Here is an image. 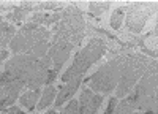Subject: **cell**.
Here are the masks:
<instances>
[{
    "label": "cell",
    "instance_id": "f546056e",
    "mask_svg": "<svg viewBox=\"0 0 158 114\" xmlns=\"http://www.w3.org/2000/svg\"><path fill=\"white\" fill-rule=\"evenodd\" d=\"M0 114H8V112H6V111H2V112H0Z\"/></svg>",
    "mask_w": 158,
    "mask_h": 114
},
{
    "label": "cell",
    "instance_id": "4316f807",
    "mask_svg": "<svg viewBox=\"0 0 158 114\" xmlns=\"http://www.w3.org/2000/svg\"><path fill=\"white\" fill-rule=\"evenodd\" d=\"M6 56H8V51H5L2 46H0V63H2L3 59H6Z\"/></svg>",
    "mask_w": 158,
    "mask_h": 114
},
{
    "label": "cell",
    "instance_id": "d4e9b609",
    "mask_svg": "<svg viewBox=\"0 0 158 114\" xmlns=\"http://www.w3.org/2000/svg\"><path fill=\"white\" fill-rule=\"evenodd\" d=\"M13 8V5H0V22H2V13H5V11H11Z\"/></svg>",
    "mask_w": 158,
    "mask_h": 114
},
{
    "label": "cell",
    "instance_id": "e0dca14e",
    "mask_svg": "<svg viewBox=\"0 0 158 114\" xmlns=\"http://www.w3.org/2000/svg\"><path fill=\"white\" fill-rule=\"evenodd\" d=\"M40 97V87L38 89H32V91L25 92L24 95H21V105L25 106L27 109H33L36 106V101Z\"/></svg>",
    "mask_w": 158,
    "mask_h": 114
},
{
    "label": "cell",
    "instance_id": "6da1fadb",
    "mask_svg": "<svg viewBox=\"0 0 158 114\" xmlns=\"http://www.w3.org/2000/svg\"><path fill=\"white\" fill-rule=\"evenodd\" d=\"M51 32L44 27H38L36 24H25L16 32L10 43V48L15 54H33L41 59L49 49Z\"/></svg>",
    "mask_w": 158,
    "mask_h": 114
},
{
    "label": "cell",
    "instance_id": "d6986e66",
    "mask_svg": "<svg viewBox=\"0 0 158 114\" xmlns=\"http://www.w3.org/2000/svg\"><path fill=\"white\" fill-rule=\"evenodd\" d=\"M123 18H125V8L120 6V8H117L114 13H112V16H111V27L114 30L117 29H120V25L123 22Z\"/></svg>",
    "mask_w": 158,
    "mask_h": 114
},
{
    "label": "cell",
    "instance_id": "4fadbf2b",
    "mask_svg": "<svg viewBox=\"0 0 158 114\" xmlns=\"http://www.w3.org/2000/svg\"><path fill=\"white\" fill-rule=\"evenodd\" d=\"M33 10V5L32 3H21L19 6H15V8H13L11 10V13H8V15L5 16L6 18V21H13V22H21L25 16H27L29 15V13Z\"/></svg>",
    "mask_w": 158,
    "mask_h": 114
},
{
    "label": "cell",
    "instance_id": "7c38bea8",
    "mask_svg": "<svg viewBox=\"0 0 158 114\" xmlns=\"http://www.w3.org/2000/svg\"><path fill=\"white\" fill-rule=\"evenodd\" d=\"M81 81H82V78H74V79H71V81L65 82V84L62 86V89H60V92H59L56 101H54V106H56V108H60V106L63 105V101L71 100V97L76 94V91L79 89V86H81Z\"/></svg>",
    "mask_w": 158,
    "mask_h": 114
},
{
    "label": "cell",
    "instance_id": "52a82bcc",
    "mask_svg": "<svg viewBox=\"0 0 158 114\" xmlns=\"http://www.w3.org/2000/svg\"><path fill=\"white\" fill-rule=\"evenodd\" d=\"M38 60L40 59L33 54H18L5 63L3 71L10 73L15 81H22L24 84H27L36 70Z\"/></svg>",
    "mask_w": 158,
    "mask_h": 114
},
{
    "label": "cell",
    "instance_id": "484cf974",
    "mask_svg": "<svg viewBox=\"0 0 158 114\" xmlns=\"http://www.w3.org/2000/svg\"><path fill=\"white\" fill-rule=\"evenodd\" d=\"M6 112H8V114H25V112H22L21 109H18L16 106H11L10 109H6Z\"/></svg>",
    "mask_w": 158,
    "mask_h": 114
},
{
    "label": "cell",
    "instance_id": "8992f818",
    "mask_svg": "<svg viewBox=\"0 0 158 114\" xmlns=\"http://www.w3.org/2000/svg\"><path fill=\"white\" fill-rule=\"evenodd\" d=\"M136 109L146 111L152 106H156V62L153 60L149 68L141 76L139 82L135 87Z\"/></svg>",
    "mask_w": 158,
    "mask_h": 114
},
{
    "label": "cell",
    "instance_id": "9c48e42d",
    "mask_svg": "<svg viewBox=\"0 0 158 114\" xmlns=\"http://www.w3.org/2000/svg\"><path fill=\"white\" fill-rule=\"evenodd\" d=\"M73 44L68 41H63V40H52L49 49H48V56L51 57L52 63H54V68L56 71H60V68L63 67V63L67 62V59L70 57L71 51H73Z\"/></svg>",
    "mask_w": 158,
    "mask_h": 114
},
{
    "label": "cell",
    "instance_id": "8fae6325",
    "mask_svg": "<svg viewBox=\"0 0 158 114\" xmlns=\"http://www.w3.org/2000/svg\"><path fill=\"white\" fill-rule=\"evenodd\" d=\"M25 84L22 81H13L6 84L5 87H0V112H2L6 106H11L19 97L21 89Z\"/></svg>",
    "mask_w": 158,
    "mask_h": 114
},
{
    "label": "cell",
    "instance_id": "2e32d148",
    "mask_svg": "<svg viewBox=\"0 0 158 114\" xmlns=\"http://www.w3.org/2000/svg\"><path fill=\"white\" fill-rule=\"evenodd\" d=\"M16 35V29L15 25H11L10 22H0V46L5 49V46H8L13 40V36Z\"/></svg>",
    "mask_w": 158,
    "mask_h": 114
},
{
    "label": "cell",
    "instance_id": "30bf717a",
    "mask_svg": "<svg viewBox=\"0 0 158 114\" xmlns=\"http://www.w3.org/2000/svg\"><path fill=\"white\" fill-rule=\"evenodd\" d=\"M79 101V109L77 114H97L98 108L103 103V95H95L90 89H84L81 98L77 100Z\"/></svg>",
    "mask_w": 158,
    "mask_h": 114
},
{
    "label": "cell",
    "instance_id": "3957f363",
    "mask_svg": "<svg viewBox=\"0 0 158 114\" xmlns=\"http://www.w3.org/2000/svg\"><path fill=\"white\" fill-rule=\"evenodd\" d=\"M106 48H108L106 41H104L103 38H100V36L92 38V40L76 54L73 63L67 68V71L63 73L62 81L67 82V81H71L74 78H82L84 73L94 65L95 62H98L104 56Z\"/></svg>",
    "mask_w": 158,
    "mask_h": 114
},
{
    "label": "cell",
    "instance_id": "f1b7e54d",
    "mask_svg": "<svg viewBox=\"0 0 158 114\" xmlns=\"http://www.w3.org/2000/svg\"><path fill=\"white\" fill-rule=\"evenodd\" d=\"M46 114H57L56 111H49V112H46Z\"/></svg>",
    "mask_w": 158,
    "mask_h": 114
},
{
    "label": "cell",
    "instance_id": "4dcf8cb0",
    "mask_svg": "<svg viewBox=\"0 0 158 114\" xmlns=\"http://www.w3.org/2000/svg\"><path fill=\"white\" fill-rule=\"evenodd\" d=\"M133 114H135V112H133ZM138 114H139V112H138Z\"/></svg>",
    "mask_w": 158,
    "mask_h": 114
},
{
    "label": "cell",
    "instance_id": "7a4b0ae2",
    "mask_svg": "<svg viewBox=\"0 0 158 114\" xmlns=\"http://www.w3.org/2000/svg\"><path fill=\"white\" fill-rule=\"evenodd\" d=\"M85 35V21L82 11L74 5L67 6L60 13V21L54 25L52 40H63L73 46L79 44Z\"/></svg>",
    "mask_w": 158,
    "mask_h": 114
},
{
    "label": "cell",
    "instance_id": "44dd1931",
    "mask_svg": "<svg viewBox=\"0 0 158 114\" xmlns=\"http://www.w3.org/2000/svg\"><path fill=\"white\" fill-rule=\"evenodd\" d=\"M59 8H63L62 3H56V2H44V3H38L33 6L35 11H41V10H59Z\"/></svg>",
    "mask_w": 158,
    "mask_h": 114
},
{
    "label": "cell",
    "instance_id": "cb8c5ba5",
    "mask_svg": "<svg viewBox=\"0 0 158 114\" xmlns=\"http://www.w3.org/2000/svg\"><path fill=\"white\" fill-rule=\"evenodd\" d=\"M115 105H117V98H111V100H109V103H108L106 111H104V114H112V111H114Z\"/></svg>",
    "mask_w": 158,
    "mask_h": 114
},
{
    "label": "cell",
    "instance_id": "603a6c76",
    "mask_svg": "<svg viewBox=\"0 0 158 114\" xmlns=\"http://www.w3.org/2000/svg\"><path fill=\"white\" fill-rule=\"evenodd\" d=\"M57 74H59V71H56V70H49V73H48V76H46V81H44V84L52 86L54 79L57 78Z\"/></svg>",
    "mask_w": 158,
    "mask_h": 114
},
{
    "label": "cell",
    "instance_id": "ffe728a7",
    "mask_svg": "<svg viewBox=\"0 0 158 114\" xmlns=\"http://www.w3.org/2000/svg\"><path fill=\"white\" fill-rule=\"evenodd\" d=\"M109 6H111V5H109L108 2H103V3L92 2V3L89 5V10H90V13H92L94 16H101L103 13H106V11H108Z\"/></svg>",
    "mask_w": 158,
    "mask_h": 114
},
{
    "label": "cell",
    "instance_id": "83f0119b",
    "mask_svg": "<svg viewBox=\"0 0 158 114\" xmlns=\"http://www.w3.org/2000/svg\"><path fill=\"white\" fill-rule=\"evenodd\" d=\"M142 114H156V106H152V108H149V109H146Z\"/></svg>",
    "mask_w": 158,
    "mask_h": 114
},
{
    "label": "cell",
    "instance_id": "ac0fdd59",
    "mask_svg": "<svg viewBox=\"0 0 158 114\" xmlns=\"http://www.w3.org/2000/svg\"><path fill=\"white\" fill-rule=\"evenodd\" d=\"M56 92H57V89L54 87V86H48L46 89H44V92H43V95H41V100H40V103H38V109H44V108H48L52 101H54V98H56Z\"/></svg>",
    "mask_w": 158,
    "mask_h": 114
},
{
    "label": "cell",
    "instance_id": "5b68a950",
    "mask_svg": "<svg viewBox=\"0 0 158 114\" xmlns=\"http://www.w3.org/2000/svg\"><path fill=\"white\" fill-rule=\"evenodd\" d=\"M150 63H152V60L146 56L128 54L122 74H120V79H118V84L115 87V97L117 98L127 97L131 92V89L136 86V82L141 79V76L146 73Z\"/></svg>",
    "mask_w": 158,
    "mask_h": 114
},
{
    "label": "cell",
    "instance_id": "277c9868",
    "mask_svg": "<svg viewBox=\"0 0 158 114\" xmlns=\"http://www.w3.org/2000/svg\"><path fill=\"white\" fill-rule=\"evenodd\" d=\"M125 60H127V54H120L108 60L103 67H100L90 76V79H87L89 89L98 94H108L114 91L118 84V79H120Z\"/></svg>",
    "mask_w": 158,
    "mask_h": 114
},
{
    "label": "cell",
    "instance_id": "5bb4252c",
    "mask_svg": "<svg viewBox=\"0 0 158 114\" xmlns=\"http://www.w3.org/2000/svg\"><path fill=\"white\" fill-rule=\"evenodd\" d=\"M135 111H136V100H135V95L131 94L127 98H123L122 101H118L112 111V114H133Z\"/></svg>",
    "mask_w": 158,
    "mask_h": 114
},
{
    "label": "cell",
    "instance_id": "7402d4cb",
    "mask_svg": "<svg viewBox=\"0 0 158 114\" xmlns=\"http://www.w3.org/2000/svg\"><path fill=\"white\" fill-rule=\"evenodd\" d=\"M77 109H79V101L77 100H70L68 105L63 108V111L60 114H77Z\"/></svg>",
    "mask_w": 158,
    "mask_h": 114
},
{
    "label": "cell",
    "instance_id": "ba28073f",
    "mask_svg": "<svg viewBox=\"0 0 158 114\" xmlns=\"http://www.w3.org/2000/svg\"><path fill=\"white\" fill-rule=\"evenodd\" d=\"M127 11V29L133 33H139L149 18L156 13V2H139L131 3Z\"/></svg>",
    "mask_w": 158,
    "mask_h": 114
},
{
    "label": "cell",
    "instance_id": "9a60e30c",
    "mask_svg": "<svg viewBox=\"0 0 158 114\" xmlns=\"http://www.w3.org/2000/svg\"><path fill=\"white\" fill-rule=\"evenodd\" d=\"M60 21V13H54V15H44V13H33L30 16V24L36 25H51Z\"/></svg>",
    "mask_w": 158,
    "mask_h": 114
}]
</instances>
